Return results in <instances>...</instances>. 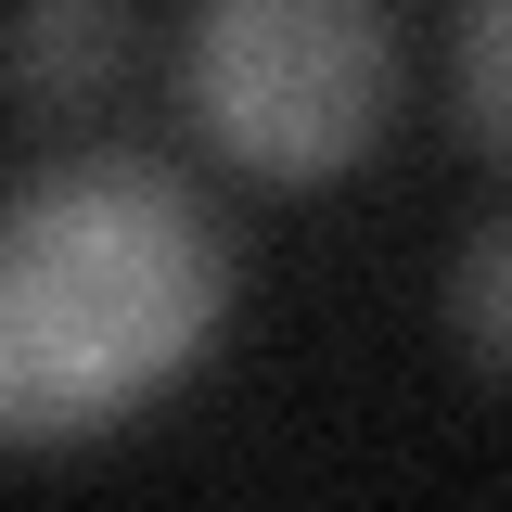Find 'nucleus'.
<instances>
[{
    "instance_id": "obj_2",
    "label": "nucleus",
    "mask_w": 512,
    "mask_h": 512,
    "mask_svg": "<svg viewBox=\"0 0 512 512\" xmlns=\"http://www.w3.org/2000/svg\"><path fill=\"white\" fill-rule=\"evenodd\" d=\"M180 103L256 180H333L397 116V13L384 0H205L180 26Z\"/></svg>"
},
{
    "instance_id": "obj_4",
    "label": "nucleus",
    "mask_w": 512,
    "mask_h": 512,
    "mask_svg": "<svg viewBox=\"0 0 512 512\" xmlns=\"http://www.w3.org/2000/svg\"><path fill=\"white\" fill-rule=\"evenodd\" d=\"M448 90H461V103H448L461 141H474V154H500V141H512V13H500V0H474V13H461V64H448Z\"/></svg>"
},
{
    "instance_id": "obj_1",
    "label": "nucleus",
    "mask_w": 512,
    "mask_h": 512,
    "mask_svg": "<svg viewBox=\"0 0 512 512\" xmlns=\"http://www.w3.org/2000/svg\"><path fill=\"white\" fill-rule=\"evenodd\" d=\"M231 308V244L167 154H64L0 192V448L154 410Z\"/></svg>"
},
{
    "instance_id": "obj_5",
    "label": "nucleus",
    "mask_w": 512,
    "mask_h": 512,
    "mask_svg": "<svg viewBox=\"0 0 512 512\" xmlns=\"http://www.w3.org/2000/svg\"><path fill=\"white\" fill-rule=\"evenodd\" d=\"M500 295H512V231H474L461 269H448V320H461V346H474V372H487V384H500V359H512Z\"/></svg>"
},
{
    "instance_id": "obj_3",
    "label": "nucleus",
    "mask_w": 512,
    "mask_h": 512,
    "mask_svg": "<svg viewBox=\"0 0 512 512\" xmlns=\"http://www.w3.org/2000/svg\"><path fill=\"white\" fill-rule=\"evenodd\" d=\"M128 64V13L116 0H26L0 13V90L13 103H77Z\"/></svg>"
}]
</instances>
